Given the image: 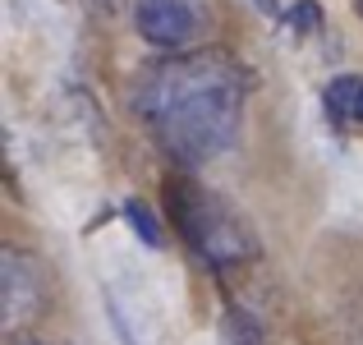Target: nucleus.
<instances>
[{
    "instance_id": "1",
    "label": "nucleus",
    "mask_w": 363,
    "mask_h": 345,
    "mask_svg": "<svg viewBox=\"0 0 363 345\" xmlns=\"http://www.w3.org/2000/svg\"><path fill=\"white\" fill-rule=\"evenodd\" d=\"M248 79L225 51H189L143 70L133 106L184 166L221 157L240 138Z\"/></svg>"
},
{
    "instance_id": "2",
    "label": "nucleus",
    "mask_w": 363,
    "mask_h": 345,
    "mask_svg": "<svg viewBox=\"0 0 363 345\" xmlns=\"http://www.w3.org/2000/svg\"><path fill=\"white\" fill-rule=\"evenodd\" d=\"M170 212H175L179 235L189 239V248H194L207 267L221 272V267H235V263H248V258H253V235L240 226V217L225 203H216L212 194H203L198 185L175 180V185H170Z\"/></svg>"
},
{
    "instance_id": "3",
    "label": "nucleus",
    "mask_w": 363,
    "mask_h": 345,
    "mask_svg": "<svg viewBox=\"0 0 363 345\" xmlns=\"http://www.w3.org/2000/svg\"><path fill=\"white\" fill-rule=\"evenodd\" d=\"M133 28L143 42L179 51L198 37V9L194 0H133Z\"/></svg>"
},
{
    "instance_id": "4",
    "label": "nucleus",
    "mask_w": 363,
    "mask_h": 345,
    "mask_svg": "<svg viewBox=\"0 0 363 345\" xmlns=\"http://www.w3.org/2000/svg\"><path fill=\"white\" fill-rule=\"evenodd\" d=\"M37 313H42V276H37V263H28V253L9 248L5 253V322L9 327H23Z\"/></svg>"
},
{
    "instance_id": "5",
    "label": "nucleus",
    "mask_w": 363,
    "mask_h": 345,
    "mask_svg": "<svg viewBox=\"0 0 363 345\" xmlns=\"http://www.w3.org/2000/svg\"><path fill=\"white\" fill-rule=\"evenodd\" d=\"M322 102H327V115L336 124H345V129H363V79H359V74H340V79H331L327 92H322Z\"/></svg>"
},
{
    "instance_id": "6",
    "label": "nucleus",
    "mask_w": 363,
    "mask_h": 345,
    "mask_svg": "<svg viewBox=\"0 0 363 345\" xmlns=\"http://www.w3.org/2000/svg\"><path fill=\"white\" fill-rule=\"evenodd\" d=\"M221 341H225V345H267V341H262V322H257L253 313H244V309H225V318H221Z\"/></svg>"
},
{
    "instance_id": "7",
    "label": "nucleus",
    "mask_w": 363,
    "mask_h": 345,
    "mask_svg": "<svg viewBox=\"0 0 363 345\" xmlns=\"http://www.w3.org/2000/svg\"><path fill=\"white\" fill-rule=\"evenodd\" d=\"M124 217H129V226H133V235L143 239V244H152V248H161V226H157V217L147 212V207L138 203V198H129V203H124Z\"/></svg>"
},
{
    "instance_id": "8",
    "label": "nucleus",
    "mask_w": 363,
    "mask_h": 345,
    "mask_svg": "<svg viewBox=\"0 0 363 345\" xmlns=\"http://www.w3.org/2000/svg\"><path fill=\"white\" fill-rule=\"evenodd\" d=\"M318 23H322V9L313 5V0H299V5L290 9V33H313Z\"/></svg>"
},
{
    "instance_id": "9",
    "label": "nucleus",
    "mask_w": 363,
    "mask_h": 345,
    "mask_svg": "<svg viewBox=\"0 0 363 345\" xmlns=\"http://www.w3.org/2000/svg\"><path fill=\"white\" fill-rule=\"evenodd\" d=\"M257 5H262V9H267V14H276V0H257Z\"/></svg>"
},
{
    "instance_id": "10",
    "label": "nucleus",
    "mask_w": 363,
    "mask_h": 345,
    "mask_svg": "<svg viewBox=\"0 0 363 345\" xmlns=\"http://www.w3.org/2000/svg\"><path fill=\"white\" fill-rule=\"evenodd\" d=\"M18 345H46V341H33V336H28V341H18Z\"/></svg>"
},
{
    "instance_id": "11",
    "label": "nucleus",
    "mask_w": 363,
    "mask_h": 345,
    "mask_svg": "<svg viewBox=\"0 0 363 345\" xmlns=\"http://www.w3.org/2000/svg\"><path fill=\"white\" fill-rule=\"evenodd\" d=\"M354 5H359V14H363V0H354Z\"/></svg>"
}]
</instances>
